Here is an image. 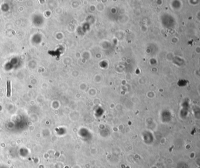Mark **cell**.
I'll use <instances>...</instances> for the list:
<instances>
[{"label":"cell","instance_id":"1","mask_svg":"<svg viewBox=\"0 0 200 168\" xmlns=\"http://www.w3.org/2000/svg\"><path fill=\"white\" fill-rule=\"evenodd\" d=\"M11 95V81L10 80H7V97H10Z\"/></svg>","mask_w":200,"mask_h":168}]
</instances>
